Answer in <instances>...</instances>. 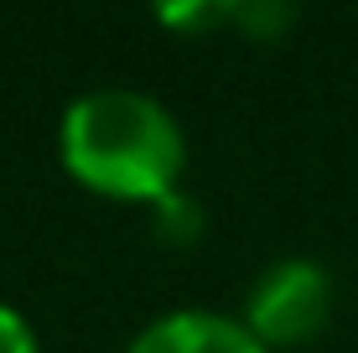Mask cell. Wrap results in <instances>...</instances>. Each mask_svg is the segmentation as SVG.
I'll list each match as a JSON object with an SVG mask.
<instances>
[{
  "label": "cell",
  "instance_id": "cell-4",
  "mask_svg": "<svg viewBox=\"0 0 358 353\" xmlns=\"http://www.w3.org/2000/svg\"><path fill=\"white\" fill-rule=\"evenodd\" d=\"M156 21L162 27H218V21H234V6H218V0H208V6H162Z\"/></svg>",
  "mask_w": 358,
  "mask_h": 353
},
{
  "label": "cell",
  "instance_id": "cell-2",
  "mask_svg": "<svg viewBox=\"0 0 358 353\" xmlns=\"http://www.w3.org/2000/svg\"><path fill=\"white\" fill-rule=\"evenodd\" d=\"M332 317V275L317 260H275L244 296V327L260 338V348H301Z\"/></svg>",
  "mask_w": 358,
  "mask_h": 353
},
{
  "label": "cell",
  "instance_id": "cell-5",
  "mask_svg": "<svg viewBox=\"0 0 358 353\" xmlns=\"http://www.w3.org/2000/svg\"><path fill=\"white\" fill-rule=\"evenodd\" d=\"M0 353H42L31 322L21 317L16 307H6V301H0Z\"/></svg>",
  "mask_w": 358,
  "mask_h": 353
},
{
  "label": "cell",
  "instance_id": "cell-1",
  "mask_svg": "<svg viewBox=\"0 0 358 353\" xmlns=\"http://www.w3.org/2000/svg\"><path fill=\"white\" fill-rule=\"evenodd\" d=\"M57 151L73 182L125 203L177 198L182 166H187V136L177 115L162 99L125 89V83L78 94L63 109Z\"/></svg>",
  "mask_w": 358,
  "mask_h": 353
},
{
  "label": "cell",
  "instance_id": "cell-6",
  "mask_svg": "<svg viewBox=\"0 0 358 353\" xmlns=\"http://www.w3.org/2000/svg\"><path fill=\"white\" fill-rule=\"evenodd\" d=\"M291 16H296L291 6H234V21H239V27H250L255 36H270V31L291 27Z\"/></svg>",
  "mask_w": 358,
  "mask_h": 353
},
{
  "label": "cell",
  "instance_id": "cell-3",
  "mask_svg": "<svg viewBox=\"0 0 358 353\" xmlns=\"http://www.w3.org/2000/svg\"><path fill=\"white\" fill-rule=\"evenodd\" d=\"M125 353H265V348L244 327V317L187 307V312H166L151 327H141Z\"/></svg>",
  "mask_w": 358,
  "mask_h": 353
}]
</instances>
